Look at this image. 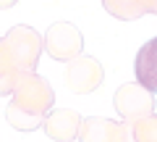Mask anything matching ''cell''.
I'll return each instance as SVG.
<instances>
[{"label":"cell","mask_w":157,"mask_h":142,"mask_svg":"<svg viewBox=\"0 0 157 142\" xmlns=\"http://www.w3.org/2000/svg\"><path fill=\"white\" fill-rule=\"evenodd\" d=\"M52 105V92L37 76H24L16 90V100L8 108V121L16 129H34Z\"/></svg>","instance_id":"1"},{"label":"cell","mask_w":157,"mask_h":142,"mask_svg":"<svg viewBox=\"0 0 157 142\" xmlns=\"http://www.w3.org/2000/svg\"><path fill=\"white\" fill-rule=\"evenodd\" d=\"M115 108L118 113L128 121H139L144 116L155 113V97H152L149 90L136 82V84H123L115 92Z\"/></svg>","instance_id":"2"},{"label":"cell","mask_w":157,"mask_h":142,"mask_svg":"<svg viewBox=\"0 0 157 142\" xmlns=\"http://www.w3.org/2000/svg\"><path fill=\"white\" fill-rule=\"evenodd\" d=\"M8 47H11L13 58L18 61V66L32 71L34 63H37V55H39V40H37V32L29 26H16L8 32L6 37Z\"/></svg>","instance_id":"3"},{"label":"cell","mask_w":157,"mask_h":142,"mask_svg":"<svg viewBox=\"0 0 157 142\" xmlns=\"http://www.w3.org/2000/svg\"><path fill=\"white\" fill-rule=\"evenodd\" d=\"M47 50L58 61H68V58L81 53V34L71 24H55L47 32Z\"/></svg>","instance_id":"4"},{"label":"cell","mask_w":157,"mask_h":142,"mask_svg":"<svg viewBox=\"0 0 157 142\" xmlns=\"http://www.w3.org/2000/svg\"><path fill=\"white\" fill-rule=\"evenodd\" d=\"M66 82L73 92H92L94 87L102 84V66L92 58H78L71 63Z\"/></svg>","instance_id":"5"},{"label":"cell","mask_w":157,"mask_h":142,"mask_svg":"<svg viewBox=\"0 0 157 142\" xmlns=\"http://www.w3.org/2000/svg\"><path fill=\"white\" fill-rule=\"evenodd\" d=\"M134 76L152 95L157 92V37H152L149 42H144L139 47V53L134 58Z\"/></svg>","instance_id":"6"},{"label":"cell","mask_w":157,"mask_h":142,"mask_svg":"<svg viewBox=\"0 0 157 142\" xmlns=\"http://www.w3.org/2000/svg\"><path fill=\"white\" fill-rule=\"evenodd\" d=\"M81 137L84 142H131V121L113 124V121L92 119L84 124Z\"/></svg>","instance_id":"7"},{"label":"cell","mask_w":157,"mask_h":142,"mask_svg":"<svg viewBox=\"0 0 157 142\" xmlns=\"http://www.w3.org/2000/svg\"><path fill=\"white\" fill-rule=\"evenodd\" d=\"M47 134L52 140L63 142V140H73L78 132V113L73 111H55V113L47 116V124H45Z\"/></svg>","instance_id":"8"},{"label":"cell","mask_w":157,"mask_h":142,"mask_svg":"<svg viewBox=\"0 0 157 142\" xmlns=\"http://www.w3.org/2000/svg\"><path fill=\"white\" fill-rule=\"evenodd\" d=\"M105 8L118 18H136L144 13H157V0H105Z\"/></svg>","instance_id":"9"},{"label":"cell","mask_w":157,"mask_h":142,"mask_svg":"<svg viewBox=\"0 0 157 142\" xmlns=\"http://www.w3.org/2000/svg\"><path fill=\"white\" fill-rule=\"evenodd\" d=\"M16 66L18 61L11 50H6V40H0V95L11 92V87L16 84Z\"/></svg>","instance_id":"10"},{"label":"cell","mask_w":157,"mask_h":142,"mask_svg":"<svg viewBox=\"0 0 157 142\" xmlns=\"http://www.w3.org/2000/svg\"><path fill=\"white\" fill-rule=\"evenodd\" d=\"M131 142H157V113L131 121Z\"/></svg>","instance_id":"11"},{"label":"cell","mask_w":157,"mask_h":142,"mask_svg":"<svg viewBox=\"0 0 157 142\" xmlns=\"http://www.w3.org/2000/svg\"><path fill=\"white\" fill-rule=\"evenodd\" d=\"M16 0H0V8H8V6H13Z\"/></svg>","instance_id":"12"}]
</instances>
